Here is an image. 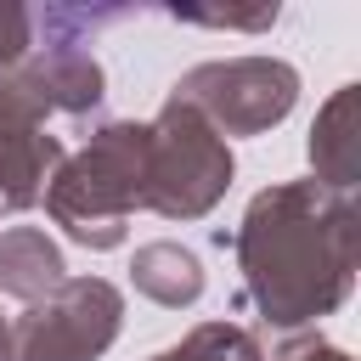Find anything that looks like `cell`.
<instances>
[{"label":"cell","mask_w":361,"mask_h":361,"mask_svg":"<svg viewBox=\"0 0 361 361\" xmlns=\"http://www.w3.org/2000/svg\"><path fill=\"white\" fill-rule=\"evenodd\" d=\"M243 299L271 333H310L333 316L361 265V214L355 197L305 180H276L248 197L231 231Z\"/></svg>","instance_id":"1"},{"label":"cell","mask_w":361,"mask_h":361,"mask_svg":"<svg viewBox=\"0 0 361 361\" xmlns=\"http://www.w3.org/2000/svg\"><path fill=\"white\" fill-rule=\"evenodd\" d=\"M141 186H147V118H102L79 152H62L39 203L68 243L107 254L130 237Z\"/></svg>","instance_id":"2"},{"label":"cell","mask_w":361,"mask_h":361,"mask_svg":"<svg viewBox=\"0 0 361 361\" xmlns=\"http://www.w3.org/2000/svg\"><path fill=\"white\" fill-rule=\"evenodd\" d=\"M237 158L231 141L214 135L186 102L164 96V107L147 118V186H141V209H152L158 220H203L214 214V203L231 192Z\"/></svg>","instance_id":"3"},{"label":"cell","mask_w":361,"mask_h":361,"mask_svg":"<svg viewBox=\"0 0 361 361\" xmlns=\"http://www.w3.org/2000/svg\"><path fill=\"white\" fill-rule=\"evenodd\" d=\"M299 68L282 56H214L175 79V102H186L214 135H265L299 107Z\"/></svg>","instance_id":"4"},{"label":"cell","mask_w":361,"mask_h":361,"mask_svg":"<svg viewBox=\"0 0 361 361\" xmlns=\"http://www.w3.org/2000/svg\"><path fill=\"white\" fill-rule=\"evenodd\" d=\"M124 327V293L107 276H62L6 327V361H102Z\"/></svg>","instance_id":"5"},{"label":"cell","mask_w":361,"mask_h":361,"mask_svg":"<svg viewBox=\"0 0 361 361\" xmlns=\"http://www.w3.org/2000/svg\"><path fill=\"white\" fill-rule=\"evenodd\" d=\"M45 118L51 102L23 56L0 73V209H34L51 169L62 164V141L45 130Z\"/></svg>","instance_id":"6"},{"label":"cell","mask_w":361,"mask_h":361,"mask_svg":"<svg viewBox=\"0 0 361 361\" xmlns=\"http://www.w3.org/2000/svg\"><path fill=\"white\" fill-rule=\"evenodd\" d=\"M305 152H310V180L316 186L355 197V180H361V85H338L316 107Z\"/></svg>","instance_id":"7"},{"label":"cell","mask_w":361,"mask_h":361,"mask_svg":"<svg viewBox=\"0 0 361 361\" xmlns=\"http://www.w3.org/2000/svg\"><path fill=\"white\" fill-rule=\"evenodd\" d=\"M28 68L51 102V118H90L107 96V73L85 45H34Z\"/></svg>","instance_id":"8"},{"label":"cell","mask_w":361,"mask_h":361,"mask_svg":"<svg viewBox=\"0 0 361 361\" xmlns=\"http://www.w3.org/2000/svg\"><path fill=\"white\" fill-rule=\"evenodd\" d=\"M203 259L186 248V243H175V237H158V243H141L135 254H130V288L141 293V299H152V305H164V310H186V305H197L203 299Z\"/></svg>","instance_id":"9"},{"label":"cell","mask_w":361,"mask_h":361,"mask_svg":"<svg viewBox=\"0 0 361 361\" xmlns=\"http://www.w3.org/2000/svg\"><path fill=\"white\" fill-rule=\"evenodd\" d=\"M62 276H68V259H62L51 231H39V226H6L0 231V293L34 305Z\"/></svg>","instance_id":"10"},{"label":"cell","mask_w":361,"mask_h":361,"mask_svg":"<svg viewBox=\"0 0 361 361\" xmlns=\"http://www.w3.org/2000/svg\"><path fill=\"white\" fill-rule=\"evenodd\" d=\"M147 361H265V344L243 322H197L180 344H169Z\"/></svg>","instance_id":"11"},{"label":"cell","mask_w":361,"mask_h":361,"mask_svg":"<svg viewBox=\"0 0 361 361\" xmlns=\"http://www.w3.org/2000/svg\"><path fill=\"white\" fill-rule=\"evenodd\" d=\"M175 23H192V28H226V34H265L276 28L282 6L276 0H254V6H169Z\"/></svg>","instance_id":"12"},{"label":"cell","mask_w":361,"mask_h":361,"mask_svg":"<svg viewBox=\"0 0 361 361\" xmlns=\"http://www.w3.org/2000/svg\"><path fill=\"white\" fill-rule=\"evenodd\" d=\"M34 51V11L23 0H0V73Z\"/></svg>","instance_id":"13"},{"label":"cell","mask_w":361,"mask_h":361,"mask_svg":"<svg viewBox=\"0 0 361 361\" xmlns=\"http://www.w3.org/2000/svg\"><path fill=\"white\" fill-rule=\"evenodd\" d=\"M265 361H355L344 344H333V338H322V333H288Z\"/></svg>","instance_id":"14"},{"label":"cell","mask_w":361,"mask_h":361,"mask_svg":"<svg viewBox=\"0 0 361 361\" xmlns=\"http://www.w3.org/2000/svg\"><path fill=\"white\" fill-rule=\"evenodd\" d=\"M6 327H11V316L0 310V361H6Z\"/></svg>","instance_id":"15"}]
</instances>
